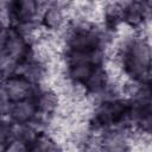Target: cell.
<instances>
[{
  "label": "cell",
  "instance_id": "cell-10",
  "mask_svg": "<svg viewBox=\"0 0 152 152\" xmlns=\"http://www.w3.org/2000/svg\"><path fill=\"white\" fill-rule=\"evenodd\" d=\"M5 80V74H4V69H2V65H1V62H0V81Z\"/></svg>",
  "mask_w": 152,
  "mask_h": 152
},
{
  "label": "cell",
  "instance_id": "cell-5",
  "mask_svg": "<svg viewBox=\"0 0 152 152\" xmlns=\"http://www.w3.org/2000/svg\"><path fill=\"white\" fill-rule=\"evenodd\" d=\"M57 103H58V96L51 90L40 91L36 99L37 109L48 114H52L56 110Z\"/></svg>",
  "mask_w": 152,
  "mask_h": 152
},
{
  "label": "cell",
  "instance_id": "cell-1",
  "mask_svg": "<svg viewBox=\"0 0 152 152\" xmlns=\"http://www.w3.org/2000/svg\"><path fill=\"white\" fill-rule=\"evenodd\" d=\"M4 87L6 90V94L10 99V101H20L24 99H37L39 94V88L37 86L31 84L28 81H26L21 76H10L4 81Z\"/></svg>",
  "mask_w": 152,
  "mask_h": 152
},
{
  "label": "cell",
  "instance_id": "cell-9",
  "mask_svg": "<svg viewBox=\"0 0 152 152\" xmlns=\"http://www.w3.org/2000/svg\"><path fill=\"white\" fill-rule=\"evenodd\" d=\"M72 1H74V0H51V4L55 5V6H57V7H59V8H65V7H68Z\"/></svg>",
  "mask_w": 152,
  "mask_h": 152
},
{
  "label": "cell",
  "instance_id": "cell-11",
  "mask_svg": "<svg viewBox=\"0 0 152 152\" xmlns=\"http://www.w3.org/2000/svg\"><path fill=\"white\" fill-rule=\"evenodd\" d=\"M2 28H4V27H2V25H1V23H0V31H1Z\"/></svg>",
  "mask_w": 152,
  "mask_h": 152
},
{
  "label": "cell",
  "instance_id": "cell-6",
  "mask_svg": "<svg viewBox=\"0 0 152 152\" xmlns=\"http://www.w3.org/2000/svg\"><path fill=\"white\" fill-rule=\"evenodd\" d=\"M94 66L89 63H83V64H76L71 65L69 69V77L74 81L77 82H86L88 77L90 76Z\"/></svg>",
  "mask_w": 152,
  "mask_h": 152
},
{
  "label": "cell",
  "instance_id": "cell-2",
  "mask_svg": "<svg viewBox=\"0 0 152 152\" xmlns=\"http://www.w3.org/2000/svg\"><path fill=\"white\" fill-rule=\"evenodd\" d=\"M37 110L36 101L31 97L11 103L8 118L13 122H27Z\"/></svg>",
  "mask_w": 152,
  "mask_h": 152
},
{
  "label": "cell",
  "instance_id": "cell-7",
  "mask_svg": "<svg viewBox=\"0 0 152 152\" xmlns=\"http://www.w3.org/2000/svg\"><path fill=\"white\" fill-rule=\"evenodd\" d=\"M28 150V145L25 144L24 141L17 140V139H12L8 141V144L6 145V150L5 151H10V152H23Z\"/></svg>",
  "mask_w": 152,
  "mask_h": 152
},
{
  "label": "cell",
  "instance_id": "cell-4",
  "mask_svg": "<svg viewBox=\"0 0 152 152\" xmlns=\"http://www.w3.org/2000/svg\"><path fill=\"white\" fill-rule=\"evenodd\" d=\"M66 21L63 8H59L52 4H50L43 13L42 24L50 31H56L61 26H63Z\"/></svg>",
  "mask_w": 152,
  "mask_h": 152
},
{
  "label": "cell",
  "instance_id": "cell-3",
  "mask_svg": "<svg viewBox=\"0 0 152 152\" xmlns=\"http://www.w3.org/2000/svg\"><path fill=\"white\" fill-rule=\"evenodd\" d=\"M27 50H28V45L25 43V40L19 36V33L15 30L10 28L8 39L1 53H5L11 58H13L14 61L20 62L26 57Z\"/></svg>",
  "mask_w": 152,
  "mask_h": 152
},
{
  "label": "cell",
  "instance_id": "cell-8",
  "mask_svg": "<svg viewBox=\"0 0 152 152\" xmlns=\"http://www.w3.org/2000/svg\"><path fill=\"white\" fill-rule=\"evenodd\" d=\"M10 28H11V27H10ZM10 28H2V30L0 31V53L4 51L5 45H6V43H7Z\"/></svg>",
  "mask_w": 152,
  "mask_h": 152
}]
</instances>
